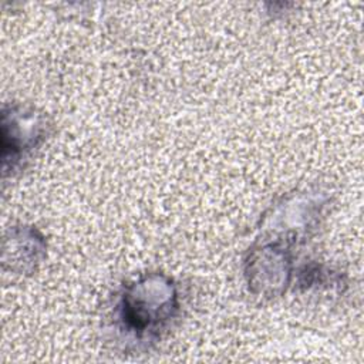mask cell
Returning <instances> with one entry per match:
<instances>
[{
  "instance_id": "cell-1",
  "label": "cell",
  "mask_w": 364,
  "mask_h": 364,
  "mask_svg": "<svg viewBox=\"0 0 364 364\" xmlns=\"http://www.w3.org/2000/svg\"><path fill=\"white\" fill-rule=\"evenodd\" d=\"M178 311V290L172 279L149 273L124 287L114 317L117 328L128 341L149 346L161 338Z\"/></svg>"
},
{
  "instance_id": "cell-2",
  "label": "cell",
  "mask_w": 364,
  "mask_h": 364,
  "mask_svg": "<svg viewBox=\"0 0 364 364\" xmlns=\"http://www.w3.org/2000/svg\"><path fill=\"white\" fill-rule=\"evenodd\" d=\"M46 132V121L34 109L13 105L3 109V164L11 169L36 148Z\"/></svg>"
}]
</instances>
